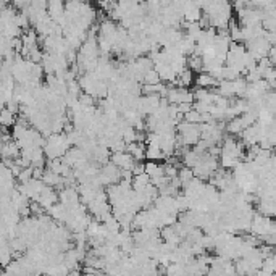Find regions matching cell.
<instances>
[{"label": "cell", "mask_w": 276, "mask_h": 276, "mask_svg": "<svg viewBox=\"0 0 276 276\" xmlns=\"http://www.w3.org/2000/svg\"><path fill=\"white\" fill-rule=\"evenodd\" d=\"M110 163H113V165L118 168L120 171H131L136 162L132 160V157L125 150V152H115V153H111Z\"/></svg>", "instance_id": "cell-5"}, {"label": "cell", "mask_w": 276, "mask_h": 276, "mask_svg": "<svg viewBox=\"0 0 276 276\" xmlns=\"http://www.w3.org/2000/svg\"><path fill=\"white\" fill-rule=\"evenodd\" d=\"M17 123V116L7 108L0 110V128H12Z\"/></svg>", "instance_id": "cell-13"}, {"label": "cell", "mask_w": 276, "mask_h": 276, "mask_svg": "<svg viewBox=\"0 0 276 276\" xmlns=\"http://www.w3.org/2000/svg\"><path fill=\"white\" fill-rule=\"evenodd\" d=\"M158 83H162V81H160V78H158V74L153 68L152 70H149L144 76H142V84H144V86H152V84H158Z\"/></svg>", "instance_id": "cell-15"}, {"label": "cell", "mask_w": 276, "mask_h": 276, "mask_svg": "<svg viewBox=\"0 0 276 276\" xmlns=\"http://www.w3.org/2000/svg\"><path fill=\"white\" fill-rule=\"evenodd\" d=\"M17 179H18L20 184L28 183L29 179H33V167H29V168H21V171H20V174L17 176Z\"/></svg>", "instance_id": "cell-16"}, {"label": "cell", "mask_w": 276, "mask_h": 276, "mask_svg": "<svg viewBox=\"0 0 276 276\" xmlns=\"http://www.w3.org/2000/svg\"><path fill=\"white\" fill-rule=\"evenodd\" d=\"M47 17H49L54 23H60L65 17V3L60 2V0H55V2H49L47 3Z\"/></svg>", "instance_id": "cell-6"}, {"label": "cell", "mask_w": 276, "mask_h": 276, "mask_svg": "<svg viewBox=\"0 0 276 276\" xmlns=\"http://www.w3.org/2000/svg\"><path fill=\"white\" fill-rule=\"evenodd\" d=\"M194 81H195V84H197L199 89H212V87H216V84H218L209 73H204V71L199 73L197 78H195Z\"/></svg>", "instance_id": "cell-11"}, {"label": "cell", "mask_w": 276, "mask_h": 276, "mask_svg": "<svg viewBox=\"0 0 276 276\" xmlns=\"http://www.w3.org/2000/svg\"><path fill=\"white\" fill-rule=\"evenodd\" d=\"M41 181L44 183L45 186H49V188H52V189L63 186V178L60 176V174L50 171V170H44V174H42Z\"/></svg>", "instance_id": "cell-8"}, {"label": "cell", "mask_w": 276, "mask_h": 276, "mask_svg": "<svg viewBox=\"0 0 276 276\" xmlns=\"http://www.w3.org/2000/svg\"><path fill=\"white\" fill-rule=\"evenodd\" d=\"M66 276H83V270L81 268H76V270H70Z\"/></svg>", "instance_id": "cell-17"}, {"label": "cell", "mask_w": 276, "mask_h": 276, "mask_svg": "<svg viewBox=\"0 0 276 276\" xmlns=\"http://www.w3.org/2000/svg\"><path fill=\"white\" fill-rule=\"evenodd\" d=\"M47 213H49V218L50 220H55L58 223H65L66 220V215H68V210L63 207L62 204H54L50 209H47Z\"/></svg>", "instance_id": "cell-10"}, {"label": "cell", "mask_w": 276, "mask_h": 276, "mask_svg": "<svg viewBox=\"0 0 276 276\" xmlns=\"http://www.w3.org/2000/svg\"><path fill=\"white\" fill-rule=\"evenodd\" d=\"M70 142H68L65 132L60 134H50L49 137H45L44 142V157H47L49 160H55V158H62L66 153V150L70 149Z\"/></svg>", "instance_id": "cell-1"}, {"label": "cell", "mask_w": 276, "mask_h": 276, "mask_svg": "<svg viewBox=\"0 0 276 276\" xmlns=\"http://www.w3.org/2000/svg\"><path fill=\"white\" fill-rule=\"evenodd\" d=\"M126 152L132 157L134 162H144L146 160V144L144 142H132L126 146Z\"/></svg>", "instance_id": "cell-7"}, {"label": "cell", "mask_w": 276, "mask_h": 276, "mask_svg": "<svg viewBox=\"0 0 276 276\" xmlns=\"http://www.w3.org/2000/svg\"><path fill=\"white\" fill-rule=\"evenodd\" d=\"M170 105H174V107H178V105H183V104H194V94L192 91H189V89H184V87H173V86H168L167 89V94L165 97Z\"/></svg>", "instance_id": "cell-4"}, {"label": "cell", "mask_w": 276, "mask_h": 276, "mask_svg": "<svg viewBox=\"0 0 276 276\" xmlns=\"http://www.w3.org/2000/svg\"><path fill=\"white\" fill-rule=\"evenodd\" d=\"M176 178H178L179 184H181V189H184L186 186H188V184L194 179V173H192V170H191V168L183 167V168H179V170H178Z\"/></svg>", "instance_id": "cell-14"}, {"label": "cell", "mask_w": 276, "mask_h": 276, "mask_svg": "<svg viewBox=\"0 0 276 276\" xmlns=\"http://www.w3.org/2000/svg\"><path fill=\"white\" fill-rule=\"evenodd\" d=\"M249 233H251L252 236H255L260 241H263L265 237H268V236H276V226H275L273 218H267V216L254 213Z\"/></svg>", "instance_id": "cell-3"}, {"label": "cell", "mask_w": 276, "mask_h": 276, "mask_svg": "<svg viewBox=\"0 0 276 276\" xmlns=\"http://www.w3.org/2000/svg\"><path fill=\"white\" fill-rule=\"evenodd\" d=\"M144 173H146L150 179H157V178L165 176V173H163V163L146 162V163H144Z\"/></svg>", "instance_id": "cell-9"}, {"label": "cell", "mask_w": 276, "mask_h": 276, "mask_svg": "<svg viewBox=\"0 0 276 276\" xmlns=\"http://www.w3.org/2000/svg\"><path fill=\"white\" fill-rule=\"evenodd\" d=\"M194 173V178L200 179V181H209L210 176L213 174L216 170H220V163H218V157H213L210 153H204L202 157L199 158V162L191 168Z\"/></svg>", "instance_id": "cell-2"}, {"label": "cell", "mask_w": 276, "mask_h": 276, "mask_svg": "<svg viewBox=\"0 0 276 276\" xmlns=\"http://www.w3.org/2000/svg\"><path fill=\"white\" fill-rule=\"evenodd\" d=\"M163 153L160 150V147L158 146H147L146 147V160L147 162H157L160 163L163 160Z\"/></svg>", "instance_id": "cell-12"}]
</instances>
